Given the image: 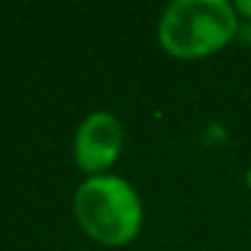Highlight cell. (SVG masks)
<instances>
[{"mask_svg": "<svg viewBox=\"0 0 251 251\" xmlns=\"http://www.w3.org/2000/svg\"><path fill=\"white\" fill-rule=\"evenodd\" d=\"M238 33V11L227 0H173L157 25L168 54L195 60L219 51Z\"/></svg>", "mask_w": 251, "mask_h": 251, "instance_id": "cell-1", "label": "cell"}, {"mask_svg": "<svg viewBox=\"0 0 251 251\" xmlns=\"http://www.w3.org/2000/svg\"><path fill=\"white\" fill-rule=\"evenodd\" d=\"M81 229L105 246H125L138 238L143 205L138 192L119 176H89L73 197Z\"/></svg>", "mask_w": 251, "mask_h": 251, "instance_id": "cell-2", "label": "cell"}, {"mask_svg": "<svg viewBox=\"0 0 251 251\" xmlns=\"http://www.w3.org/2000/svg\"><path fill=\"white\" fill-rule=\"evenodd\" d=\"M122 143H125L122 122L108 111H95L78 125L73 154H76V162L81 170L92 176H103V170L116 162Z\"/></svg>", "mask_w": 251, "mask_h": 251, "instance_id": "cell-3", "label": "cell"}, {"mask_svg": "<svg viewBox=\"0 0 251 251\" xmlns=\"http://www.w3.org/2000/svg\"><path fill=\"white\" fill-rule=\"evenodd\" d=\"M235 11H240L243 17L251 19V0H240V3H235Z\"/></svg>", "mask_w": 251, "mask_h": 251, "instance_id": "cell-4", "label": "cell"}]
</instances>
